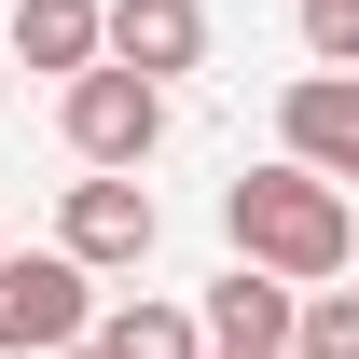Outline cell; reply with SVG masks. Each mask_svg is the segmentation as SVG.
I'll use <instances>...</instances> for the list:
<instances>
[{"label": "cell", "mask_w": 359, "mask_h": 359, "mask_svg": "<svg viewBox=\"0 0 359 359\" xmlns=\"http://www.w3.org/2000/svg\"><path fill=\"white\" fill-rule=\"evenodd\" d=\"M304 55L318 69H359V0H304Z\"/></svg>", "instance_id": "obj_11"}, {"label": "cell", "mask_w": 359, "mask_h": 359, "mask_svg": "<svg viewBox=\"0 0 359 359\" xmlns=\"http://www.w3.org/2000/svg\"><path fill=\"white\" fill-rule=\"evenodd\" d=\"M111 69H138V83L208 69V0H111Z\"/></svg>", "instance_id": "obj_8"}, {"label": "cell", "mask_w": 359, "mask_h": 359, "mask_svg": "<svg viewBox=\"0 0 359 359\" xmlns=\"http://www.w3.org/2000/svg\"><path fill=\"white\" fill-rule=\"evenodd\" d=\"M97 359H208V318L166 304V290H138V304L97 318Z\"/></svg>", "instance_id": "obj_9"}, {"label": "cell", "mask_w": 359, "mask_h": 359, "mask_svg": "<svg viewBox=\"0 0 359 359\" xmlns=\"http://www.w3.org/2000/svg\"><path fill=\"white\" fill-rule=\"evenodd\" d=\"M152 235H166L152 180H69V208H55V249H69L83 276H138V263H152Z\"/></svg>", "instance_id": "obj_4"}, {"label": "cell", "mask_w": 359, "mask_h": 359, "mask_svg": "<svg viewBox=\"0 0 359 359\" xmlns=\"http://www.w3.org/2000/svg\"><path fill=\"white\" fill-rule=\"evenodd\" d=\"M222 235H235V263H263L276 290H332L359 263V208L332 180H304V166H249L222 194Z\"/></svg>", "instance_id": "obj_1"}, {"label": "cell", "mask_w": 359, "mask_h": 359, "mask_svg": "<svg viewBox=\"0 0 359 359\" xmlns=\"http://www.w3.org/2000/svg\"><path fill=\"white\" fill-rule=\"evenodd\" d=\"M290 359H359V290H304V318H290Z\"/></svg>", "instance_id": "obj_10"}, {"label": "cell", "mask_w": 359, "mask_h": 359, "mask_svg": "<svg viewBox=\"0 0 359 359\" xmlns=\"http://www.w3.org/2000/svg\"><path fill=\"white\" fill-rule=\"evenodd\" d=\"M97 276L69 249H0V359H55V346H97Z\"/></svg>", "instance_id": "obj_2"}, {"label": "cell", "mask_w": 359, "mask_h": 359, "mask_svg": "<svg viewBox=\"0 0 359 359\" xmlns=\"http://www.w3.org/2000/svg\"><path fill=\"white\" fill-rule=\"evenodd\" d=\"M0 97H14V55H0Z\"/></svg>", "instance_id": "obj_12"}, {"label": "cell", "mask_w": 359, "mask_h": 359, "mask_svg": "<svg viewBox=\"0 0 359 359\" xmlns=\"http://www.w3.org/2000/svg\"><path fill=\"white\" fill-rule=\"evenodd\" d=\"M55 359H97V346H55Z\"/></svg>", "instance_id": "obj_13"}, {"label": "cell", "mask_w": 359, "mask_h": 359, "mask_svg": "<svg viewBox=\"0 0 359 359\" xmlns=\"http://www.w3.org/2000/svg\"><path fill=\"white\" fill-rule=\"evenodd\" d=\"M55 125L83 152V180H138L166 152V83H138V69H83V83L55 97Z\"/></svg>", "instance_id": "obj_3"}, {"label": "cell", "mask_w": 359, "mask_h": 359, "mask_svg": "<svg viewBox=\"0 0 359 359\" xmlns=\"http://www.w3.org/2000/svg\"><path fill=\"white\" fill-rule=\"evenodd\" d=\"M276 166L332 180V194L359 180V69H304V83L276 97Z\"/></svg>", "instance_id": "obj_5"}, {"label": "cell", "mask_w": 359, "mask_h": 359, "mask_svg": "<svg viewBox=\"0 0 359 359\" xmlns=\"http://www.w3.org/2000/svg\"><path fill=\"white\" fill-rule=\"evenodd\" d=\"M0 249H14V235H0Z\"/></svg>", "instance_id": "obj_14"}, {"label": "cell", "mask_w": 359, "mask_h": 359, "mask_svg": "<svg viewBox=\"0 0 359 359\" xmlns=\"http://www.w3.org/2000/svg\"><path fill=\"white\" fill-rule=\"evenodd\" d=\"M194 318H208V359H290V318H304V290H276L263 263H222L208 290H194Z\"/></svg>", "instance_id": "obj_6"}, {"label": "cell", "mask_w": 359, "mask_h": 359, "mask_svg": "<svg viewBox=\"0 0 359 359\" xmlns=\"http://www.w3.org/2000/svg\"><path fill=\"white\" fill-rule=\"evenodd\" d=\"M0 55L14 69H55V97H69L83 69H111V0H14Z\"/></svg>", "instance_id": "obj_7"}]
</instances>
